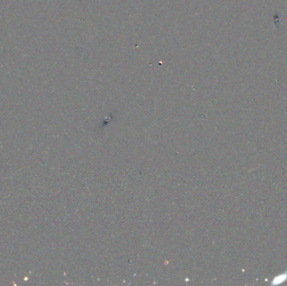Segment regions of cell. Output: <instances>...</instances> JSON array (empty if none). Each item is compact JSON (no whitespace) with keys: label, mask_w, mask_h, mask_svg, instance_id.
Wrapping results in <instances>:
<instances>
[{"label":"cell","mask_w":287,"mask_h":286,"mask_svg":"<svg viewBox=\"0 0 287 286\" xmlns=\"http://www.w3.org/2000/svg\"><path fill=\"white\" fill-rule=\"evenodd\" d=\"M287 279V274L286 273H284L282 275H279L278 277L274 278V280H273V284H280V283H283L284 281H286Z\"/></svg>","instance_id":"cell-1"}]
</instances>
